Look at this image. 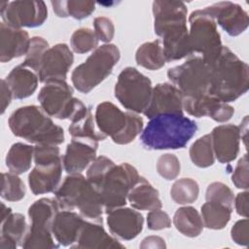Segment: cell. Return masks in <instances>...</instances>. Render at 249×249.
Wrapping results in <instances>:
<instances>
[{
    "label": "cell",
    "mask_w": 249,
    "mask_h": 249,
    "mask_svg": "<svg viewBox=\"0 0 249 249\" xmlns=\"http://www.w3.org/2000/svg\"><path fill=\"white\" fill-rule=\"evenodd\" d=\"M127 200L130 205L138 210H154L161 208V200L156 190L144 177L129 191Z\"/></svg>",
    "instance_id": "83f0119b"
},
{
    "label": "cell",
    "mask_w": 249,
    "mask_h": 249,
    "mask_svg": "<svg viewBox=\"0 0 249 249\" xmlns=\"http://www.w3.org/2000/svg\"><path fill=\"white\" fill-rule=\"evenodd\" d=\"M167 78L184 97L195 98L210 94V67L201 56H192L184 63L168 69Z\"/></svg>",
    "instance_id": "ba28073f"
},
{
    "label": "cell",
    "mask_w": 249,
    "mask_h": 249,
    "mask_svg": "<svg viewBox=\"0 0 249 249\" xmlns=\"http://www.w3.org/2000/svg\"><path fill=\"white\" fill-rule=\"evenodd\" d=\"M141 176L137 169L127 162L114 164L95 187L100 195L104 212L123 207L126 203L129 191L138 183Z\"/></svg>",
    "instance_id": "52a82bcc"
},
{
    "label": "cell",
    "mask_w": 249,
    "mask_h": 249,
    "mask_svg": "<svg viewBox=\"0 0 249 249\" xmlns=\"http://www.w3.org/2000/svg\"><path fill=\"white\" fill-rule=\"evenodd\" d=\"M86 221L81 214L72 210L58 211L52 225V232L58 245L73 246Z\"/></svg>",
    "instance_id": "ffe728a7"
},
{
    "label": "cell",
    "mask_w": 249,
    "mask_h": 249,
    "mask_svg": "<svg viewBox=\"0 0 249 249\" xmlns=\"http://www.w3.org/2000/svg\"><path fill=\"white\" fill-rule=\"evenodd\" d=\"M3 22L17 27H38L48 18V10L44 1H5L0 4Z\"/></svg>",
    "instance_id": "7c38bea8"
},
{
    "label": "cell",
    "mask_w": 249,
    "mask_h": 249,
    "mask_svg": "<svg viewBox=\"0 0 249 249\" xmlns=\"http://www.w3.org/2000/svg\"><path fill=\"white\" fill-rule=\"evenodd\" d=\"M94 121L97 128L106 137L114 139L124 130L128 122V112H123L112 102L104 101L97 105Z\"/></svg>",
    "instance_id": "7402d4cb"
},
{
    "label": "cell",
    "mask_w": 249,
    "mask_h": 249,
    "mask_svg": "<svg viewBox=\"0 0 249 249\" xmlns=\"http://www.w3.org/2000/svg\"><path fill=\"white\" fill-rule=\"evenodd\" d=\"M30 44L28 33L4 23L0 24V61L7 62L26 54Z\"/></svg>",
    "instance_id": "44dd1931"
},
{
    "label": "cell",
    "mask_w": 249,
    "mask_h": 249,
    "mask_svg": "<svg viewBox=\"0 0 249 249\" xmlns=\"http://www.w3.org/2000/svg\"><path fill=\"white\" fill-rule=\"evenodd\" d=\"M214 156L221 163H229L236 159L239 153V127L229 124L213 128L210 133Z\"/></svg>",
    "instance_id": "d6986e66"
},
{
    "label": "cell",
    "mask_w": 249,
    "mask_h": 249,
    "mask_svg": "<svg viewBox=\"0 0 249 249\" xmlns=\"http://www.w3.org/2000/svg\"><path fill=\"white\" fill-rule=\"evenodd\" d=\"M115 164V162L105 156H99L89 164L87 171V179L90 184L96 187L106 172Z\"/></svg>",
    "instance_id": "7bdbcfd3"
},
{
    "label": "cell",
    "mask_w": 249,
    "mask_h": 249,
    "mask_svg": "<svg viewBox=\"0 0 249 249\" xmlns=\"http://www.w3.org/2000/svg\"><path fill=\"white\" fill-rule=\"evenodd\" d=\"M98 38L93 30L82 27L75 30L70 38L72 50L77 53H86L94 51L98 45Z\"/></svg>",
    "instance_id": "f35d334b"
},
{
    "label": "cell",
    "mask_w": 249,
    "mask_h": 249,
    "mask_svg": "<svg viewBox=\"0 0 249 249\" xmlns=\"http://www.w3.org/2000/svg\"><path fill=\"white\" fill-rule=\"evenodd\" d=\"M190 158L198 167H209L214 163L215 156L210 134H205L196 139L190 148Z\"/></svg>",
    "instance_id": "e575fe53"
},
{
    "label": "cell",
    "mask_w": 249,
    "mask_h": 249,
    "mask_svg": "<svg viewBox=\"0 0 249 249\" xmlns=\"http://www.w3.org/2000/svg\"><path fill=\"white\" fill-rule=\"evenodd\" d=\"M120 57V50L114 44L97 47L82 64L73 70L71 74L73 86L80 92H89L112 73Z\"/></svg>",
    "instance_id": "5b68a950"
},
{
    "label": "cell",
    "mask_w": 249,
    "mask_h": 249,
    "mask_svg": "<svg viewBox=\"0 0 249 249\" xmlns=\"http://www.w3.org/2000/svg\"><path fill=\"white\" fill-rule=\"evenodd\" d=\"M199 187L192 178H181L174 182L170 190L171 198L178 204H189L196 200Z\"/></svg>",
    "instance_id": "d590c367"
},
{
    "label": "cell",
    "mask_w": 249,
    "mask_h": 249,
    "mask_svg": "<svg viewBox=\"0 0 249 249\" xmlns=\"http://www.w3.org/2000/svg\"><path fill=\"white\" fill-rule=\"evenodd\" d=\"M147 226L149 230L160 231L171 227V220L169 215L160 209L151 210L147 215Z\"/></svg>",
    "instance_id": "7dc6e473"
},
{
    "label": "cell",
    "mask_w": 249,
    "mask_h": 249,
    "mask_svg": "<svg viewBox=\"0 0 249 249\" xmlns=\"http://www.w3.org/2000/svg\"><path fill=\"white\" fill-rule=\"evenodd\" d=\"M69 120L70 125L68 131L72 138H85L95 141H102L106 138L97 128L90 109L80 99Z\"/></svg>",
    "instance_id": "d4e9b609"
},
{
    "label": "cell",
    "mask_w": 249,
    "mask_h": 249,
    "mask_svg": "<svg viewBox=\"0 0 249 249\" xmlns=\"http://www.w3.org/2000/svg\"><path fill=\"white\" fill-rule=\"evenodd\" d=\"M166 244L164 242V239L160 236L151 235L148 237H145L141 244L140 248H165Z\"/></svg>",
    "instance_id": "816d5d0a"
},
{
    "label": "cell",
    "mask_w": 249,
    "mask_h": 249,
    "mask_svg": "<svg viewBox=\"0 0 249 249\" xmlns=\"http://www.w3.org/2000/svg\"><path fill=\"white\" fill-rule=\"evenodd\" d=\"M189 23V42L192 54L199 53L205 62H212L224 47L215 19L205 9L196 10L190 15Z\"/></svg>",
    "instance_id": "9c48e42d"
},
{
    "label": "cell",
    "mask_w": 249,
    "mask_h": 249,
    "mask_svg": "<svg viewBox=\"0 0 249 249\" xmlns=\"http://www.w3.org/2000/svg\"><path fill=\"white\" fill-rule=\"evenodd\" d=\"M136 63L149 70H158L164 66L166 60L160 40L142 44L135 53Z\"/></svg>",
    "instance_id": "1f68e13d"
},
{
    "label": "cell",
    "mask_w": 249,
    "mask_h": 249,
    "mask_svg": "<svg viewBox=\"0 0 249 249\" xmlns=\"http://www.w3.org/2000/svg\"><path fill=\"white\" fill-rule=\"evenodd\" d=\"M49 43L40 36H34L30 39L28 51L25 59L21 64L39 73L45 53L49 50Z\"/></svg>",
    "instance_id": "74e56055"
},
{
    "label": "cell",
    "mask_w": 249,
    "mask_h": 249,
    "mask_svg": "<svg viewBox=\"0 0 249 249\" xmlns=\"http://www.w3.org/2000/svg\"><path fill=\"white\" fill-rule=\"evenodd\" d=\"M232 209L212 201H206L201 206L203 226L210 230H222L231 220Z\"/></svg>",
    "instance_id": "836d02e7"
},
{
    "label": "cell",
    "mask_w": 249,
    "mask_h": 249,
    "mask_svg": "<svg viewBox=\"0 0 249 249\" xmlns=\"http://www.w3.org/2000/svg\"><path fill=\"white\" fill-rule=\"evenodd\" d=\"M94 32L98 40L109 43L115 35V26L113 21L106 17H97L93 20Z\"/></svg>",
    "instance_id": "bcb514c9"
},
{
    "label": "cell",
    "mask_w": 249,
    "mask_h": 249,
    "mask_svg": "<svg viewBox=\"0 0 249 249\" xmlns=\"http://www.w3.org/2000/svg\"><path fill=\"white\" fill-rule=\"evenodd\" d=\"M181 164L173 154H163L157 161V171L165 180H174L180 173Z\"/></svg>",
    "instance_id": "b9f144b4"
},
{
    "label": "cell",
    "mask_w": 249,
    "mask_h": 249,
    "mask_svg": "<svg viewBox=\"0 0 249 249\" xmlns=\"http://www.w3.org/2000/svg\"><path fill=\"white\" fill-rule=\"evenodd\" d=\"M153 87L151 80L134 67H125L115 85V97L128 111L144 113L149 106Z\"/></svg>",
    "instance_id": "30bf717a"
},
{
    "label": "cell",
    "mask_w": 249,
    "mask_h": 249,
    "mask_svg": "<svg viewBox=\"0 0 249 249\" xmlns=\"http://www.w3.org/2000/svg\"><path fill=\"white\" fill-rule=\"evenodd\" d=\"M231 181L237 189L247 190L249 188L248 176V157L247 154L243 155L237 161L234 171L231 175Z\"/></svg>",
    "instance_id": "f6af8a7d"
},
{
    "label": "cell",
    "mask_w": 249,
    "mask_h": 249,
    "mask_svg": "<svg viewBox=\"0 0 249 249\" xmlns=\"http://www.w3.org/2000/svg\"><path fill=\"white\" fill-rule=\"evenodd\" d=\"M183 99L181 91L171 83L158 84L153 88L149 106L143 114L149 119L162 114L183 115Z\"/></svg>",
    "instance_id": "9a60e30c"
},
{
    "label": "cell",
    "mask_w": 249,
    "mask_h": 249,
    "mask_svg": "<svg viewBox=\"0 0 249 249\" xmlns=\"http://www.w3.org/2000/svg\"><path fill=\"white\" fill-rule=\"evenodd\" d=\"M28 228L25 217L20 213H10L1 219V249H16L21 246Z\"/></svg>",
    "instance_id": "4316f807"
},
{
    "label": "cell",
    "mask_w": 249,
    "mask_h": 249,
    "mask_svg": "<svg viewBox=\"0 0 249 249\" xmlns=\"http://www.w3.org/2000/svg\"><path fill=\"white\" fill-rule=\"evenodd\" d=\"M73 61V53L66 44L60 43L50 47L42 60L38 73L39 81L45 84L53 81H65Z\"/></svg>",
    "instance_id": "4fadbf2b"
},
{
    "label": "cell",
    "mask_w": 249,
    "mask_h": 249,
    "mask_svg": "<svg viewBox=\"0 0 249 249\" xmlns=\"http://www.w3.org/2000/svg\"><path fill=\"white\" fill-rule=\"evenodd\" d=\"M37 98L40 107L50 117L58 120H69L79 101L73 96V89L66 81L47 83L40 89Z\"/></svg>",
    "instance_id": "8fae6325"
},
{
    "label": "cell",
    "mask_w": 249,
    "mask_h": 249,
    "mask_svg": "<svg viewBox=\"0 0 249 249\" xmlns=\"http://www.w3.org/2000/svg\"><path fill=\"white\" fill-rule=\"evenodd\" d=\"M206 201L223 204L230 209H233L234 196L231 188L222 182H213L208 185L205 193Z\"/></svg>",
    "instance_id": "ab89813d"
},
{
    "label": "cell",
    "mask_w": 249,
    "mask_h": 249,
    "mask_svg": "<svg viewBox=\"0 0 249 249\" xmlns=\"http://www.w3.org/2000/svg\"><path fill=\"white\" fill-rule=\"evenodd\" d=\"M209 64L211 72L210 94L223 102H232L247 92L249 68L228 47Z\"/></svg>",
    "instance_id": "7a4b0ae2"
},
{
    "label": "cell",
    "mask_w": 249,
    "mask_h": 249,
    "mask_svg": "<svg viewBox=\"0 0 249 249\" xmlns=\"http://www.w3.org/2000/svg\"><path fill=\"white\" fill-rule=\"evenodd\" d=\"M183 109L191 116L201 118L210 117L216 122L229 121L234 114L232 106L223 102L211 94L199 97H184Z\"/></svg>",
    "instance_id": "2e32d148"
},
{
    "label": "cell",
    "mask_w": 249,
    "mask_h": 249,
    "mask_svg": "<svg viewBox=\"0 0 249 249\" xmlns=\"http://www.w3.org/2000/svg\"><path fill=\"white\" fill-rule=\"evenodd\" d=\"M25 186L18 174L2 173L1 197L8 201H18L25 196Z\"/></svg>",
    "instance_id": "8d00e7d4"
},
{
    "label": "cell",
    "mask_w": 249,
    "mask_h": 249,
    "mask_svg": "<svg viewBox=\"0 0 249 249\" xmlns=\"http://www.w3.org/2000/svg\"><path fill=\"white\" fill-rule=\"evenodd\" d=\"M248 198H249V193L247 190L244 192L238 193L236 196L234 197V207L238 215L247 218L248 217Z\"/></svg>",
    "instance_id": "681fc988"
},
{
    "label": "cell",
    "mask_w": 249,
    "mask_h": 249,
    "mask_svg": "<svg viewBox=\"0 0 249 249\" xmlns=\"http://www.w3.org/2000/svg\"><path fill=\"white\" fill-rule=\"evenodd\" d=\"M14 135L33 144L59 145L64 142V130L55 124L39 106L28 105L14 111L8 121Z\"/></svg>",
    "instance_id": "277c9868"
},
{
    "label": "cell",
    "mask_w": 249,
    "mask_h": 249,
    "mask_svg": "<svg viewBox=\"0 0 249 249\" xmlns=\"http://www.w3.org/2000/svg\"><path fill=\"white\" fill-rule=\"evenodd\" d=\"M59 211L55 198L42 197L28 208L30 226L21 247L24 249H53L59 245L52 232L53 221Z\"/></svg>",
    "instance_id": "8992f818"
},
{
    "label": "cell",
    "mask_w": 249,
    "mask_h": 249,
    "mask_svg": "<svg viewBox=\"0 0 249 249\" xmlns=\"http://www.w3.org/2000/svg\"><path fill=\"white\" fill-rule=\"evenodd\" d=\"M4 80L10 88L13 97L23 99L32 95L37 89L39 76L32 69L19 64L14 67Z\"/></svg>",
    "instance_id": "484cf974"
},
{
    "label": "cell",
    "mask_w": 249,
    "mask_h": 249,
    "mask_svg": "<svg viewBox=\"0 0 249 249\" xmlns=\"http://www.w3.org/2000/svg\"><path fill=\"white\" fill-rule=\"evenodd\" d=\"M188 9L182 1L157 0L153 2L155 33L162 39L166 62L192 54L187 27Z\"/></svg>",
    "instance_id": "6da1fadb"
},
{
    "label": "cell",
    "mask_w": 249,
    "mask_h": 249,
    "mask_svg": "<svg viewBox=\"0 0 249 249\" xmlns=\"http://www.w3.org/2000/svg\"><path fill=\"white\" fill-rule=\"evenodd\" d=\"M197 130L196 123L177 114H162L150 119L140 140L147 150L184 148Z\"/></svg>",
    "instance_id": "3957f363"
},
{
    "label": "cell",
    "mask_w": 249,
    "mask_h": 249,
    "mask_svg": "<svg viewBox=\"0 0 249 249\" xmlns=\"http://www.w3.org/2000/svg\"><path fill=\"white\" fill-rule=\"evenodd\" d=\"M143 224L142 214L128 207L115 208L107 213V225L111 233L123 240L135 238L142 231Z\"/></svg>",
    "instance_id": "ac0fdd59"
},
{
    "label": "cell",
    "mask_w": 249,
    "mask_h": 249,
    "mask_svg": "<svg viewBox=\"0 0 249 249\" xmlns=\"http://www.w3.org/2000/svg\"><path fill=\"white\" fill-rule=\"evenodd\" d=\"M98 141L85 138H72L62 157L64 170L69 174L81 173L96 158Z\"/></svg>",
    "instance_id": "e0dca14e"
},
{
    "label": "cell",
    "mask_w": 249,
    "mask_h": 249,
    "mask_svg": "<svg viewBox=\"0 0 249 249\" xmlns=\"http://www.w3.org/2000/svg\"><path fill=\"white\" fill-rule=\"evenodd\" d=\"M143 125H144L143 119L140 116H138L136 113L129 111L128 122L124 130L120 135L112 139L113 142L119 145H125L132 142L136 138V136L140 134V132H142Z\"/></svg>",
    "instance_id": "60d3db41"
},
{
    "label": "cell",
    "mask_w": 249,
    "mask_h": 249,
    "mask_svg": "<svg viewBox=\"0 0 249 249\" xmlns=\"http://www.w3.org/2000/svg\"><path fill=\"white\" fill-rule=\"evenodd\" d=\"M34 157V147L21 142L13 144L6 156V166L10 172L22 174L31 167Z\"/></svg>",
    "instance_id": "4dcf8cb0"
},
{
    "label": "cell",
    "mask_w": 249,
    "mask_h": 249,
    "mask_svg": "<svg viewBox=\"0 0 249 249\" xmlns=\"http://www.w3.org/2000/svg\"><path fill=\"white\" fill-rule=\"evenodd\" d=\"M62 160L46 164H35L28 175V185L35 195L54 192L60 183L62 175Z\"/></svg>",
    "instance_id": "603a6c76"
},
{
    "label": "cell",
    "mask_w": 249,
    "mask_h": 249,
    "mask_svg": "<svg viewBox=\"0 0 249 249\" xmlns=\"http://www.w3.org/2000/svg\"><path fill=\"white\" fill-rule=\"evenodd\" d=\"M72 247L79 249H101L124 248V245L107 233L101 223L87 220L76 243Z\"/></svg>",
    "instance_id": "cb8c5ba5"
},
{
    "label": "cell",
    "mask_w": 249,
    "mask_h": 249,
    "mask_svg": "<svg viewBox=\"0 0 249 249\" xmlns=\"http://www.w3.org/2000/svg\"><path fill=\"white\" fill-rule=\"evenodd\" d=\"M230 36L243 33L249 23L247 12L238 4L231 1H221L204 8Z\"/></svg>",
    "instance_id": "5bb4252c"
},
{
    "label": "cell",
    "mask_w": 249,
    "mask_h": 249,
    "mask_svg": "<svg viewBox=\"0 0 249 249\" xmlns=\"http://www.w3.org/2000/svg\"><path fill=\"white\" fill-rule=\"evenodd\" d=\"M173 224L179 232L188 237L198 236L204 227L198 211L192 206L178 208L173 217Z\"/></svg>",
    "instance_id": "f546056e"
},
{
    "label": "cell",
    "mask_w": 249,
    "mask_h": 249,
    "mask_svg": "<svg viewBox=\"0 0 249 249\" xmlns=\"http://www.w3.org/2000/svg\"><path fill=\"white\" fill-rule=\"evenodd\" d=\"M249 222L247 218L237 221L231 230V239L238 245L247 246L249 243Z\"/></svg>",
    "instance_id": "c3c4849f"
},
{
    "label": "cell",
    "mask_w": 249,
    "mask_h": 249,
    "mask_svg": "<svg viewBox=\"0 0 249 249\" xmlns=\"http://www.w3.org/2000/svg\"><path fill=\"white\" fill-rule=\"evenodd\" d=\"M86 180L87 178L81 173L69 174L64 178L63 182L54 191V196L59 208L64 210L75 209L77 196Z\"/></svg>",
    "instance_id": "f1b7e54d"
},
{
    "label": "cell",
    "mask_w": 249,
    "mask_h": 249,
    "mask_svg": "<svg viewBox=\"0 0 249 249\" xmlns=\"http://www.w3.org/2000/svg\"><path fill=\"white\" fill-rule=\"evenodd\" d=\"M13 93L8 87L6 81L4 79L1 80V113L4 114L6 108L10 105L13 99Z\"/></svg>",
    "instance_id": "f907efd6"
},
{
    "label": "cell",
    "mask_w": 249,
    "mask_h": 249,
    "mask_svg": "<svg viewBox=\"0 0 249 249\" xmlns=\"http://www.w3.org/2000/svg\"><path fill=\"white\" fill-rule=\"evenodd\" d=\"M35 164H46L61 161L59 148L56 145L38 144L34 146V157Z\"/></svg>",
    "instance_id": "ee69618b"
},
{
    "label": "cell",
    "mask_w": 249,
    "mask_h": 249,
    "mask_svg": "<svg viewBox=\"0 0 249 249\" xmlns=\"http://www.w3.org/2000/svg\"><path fill=\"white\" fill-rule=\"evenodd\" d=\"M53 10L59 18L71 17L75 19H84L89 17L95 10L93 1H78V0H62L52 1Z\"/></svg>",
    "instance_id": "d6a6232c"
}]
</instances>
